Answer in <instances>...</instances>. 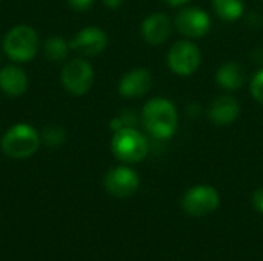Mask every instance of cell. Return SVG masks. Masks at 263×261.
Segmentation results:
<instances>
[{
    "label": "cell",
    "instance_id": "obj_8",
    "mask_svg": "<svg viewBox=\"0 0 263 261\" xmlns=\"http://www.w3.org/2000/svg\"><path fill=\"white\" fill-rule=\"evenodd\" d=\"M140 178L136 171L126 166H117L106 172L103 186L108 194L117 198H126L136 194L139 189Z\"/></svg>",
    "mask_w": 263,
    "mask_h": 261
},
{
    "label": "cell",
    "instance_id": "obj_11",
    "mask_svg": "<svg viewBox=\"0 0 263 261\" xmlns=\"http://www.w3.org/2000/svg\"><path fill=\"white\" fill-rule=\"evenodd\" d=\"M142 37L149 45H162L165 43L173 31V23L170 17L163 12L149 14L140 26Z\"/></svg>",
    "mask_w": 263,
    "mask_h": 261
},
{
    "label": "cell",
    "instance_id": "obj_10",
    "mask_svg": "<svg viewBox=\"0 0 263 261\" xmlns=\"http://www.w3.org/2000/svg\"><path fill=\"white\" fill-rule=\"evenodd\" d=\"M106 45H108L106 32L97 26H88L80 29L69 42V48L86 57L99 55L100 52H103Z\"/></svg>",
    "mask_w": 263,
    "mask_h": 261
},
{
    "label": "cell",
    "instance_id": "obj_22",
    "mask_svg": "<svg viewBox=\"0 0 263 261\" xmlns=\"http://www.w3.org/2000/svg\"><path fill=\"white\" fill-rule=\"evenodd\" d=\"M253 205H254V208H256L259 212H262L263 214V188H259V189L254 192V195H253Z\"/></svg>",
    "mask_w": 263,
    "mask_h": 261
},
{
    "label": "cell",
    "instance_id": "obj_24",
    "mask_svg": "<svg viewBox=\"0 0 263 261\" xmlns=\"http://www.w3.org/2000/svg\"><path fill=\"white\" fill-rule=\"evenodd\" d=\"M190 0H165V3L171 8H177V6H182L185 3H188Z\"/></svg>",
    "mask_w": 263,
    "mask_h": 261
},
{
    "label": "cell",
    "instance_id": "obj_14",
    "mask_svg": "<svg viewBox=\"0 0 263 261\" xmlns=\"http://www.w3.org/2000/svg\"><path fill=\"white\" fill-rule=\"evenodd\" d=\"M28 89V77L18 66L9 65L0 69V91L9 97H18Z\"/></svg>",
    "mask_w": 263,
    "mask_h": 261
},
{
    "label": "cell",
    "instance_id": "obj_1",
    "mask_svg": "<svg viewBox=\"0 0 263 261\" xmlns=\"http://www.w3.org/2000/svg\"><path fill=\"white\" fill-rule=\"evenodd\" d=\"M177 111L174 105L162 97L146 102L142 111V123L148 134L159 140H168L177 129Z\"/></svg>",
    "mask_w": 263,
    "mask_h": 261
},
{
    "label": "cell",
    "instance_id": "obj_12",
    "mask_svg": "<svg viewBox=\"0 0 263 261\" xmlns=\"http://www.w3.org/2000/svg\"><path fill=\"white\" fill-rule=\"evenodd\" d=\"M153 85L151 74L143 68H136L126 72L119 82V94L128 98H136L145 95Z\"/></svg>",
    "mask_w": 263,
    "mask_h": 261
},
{
    "label": "cell",
    "instance_id": "obj_21",
    "mask_svg": "<svg viewBox=\"0 0 263 261\" xmlns=\"http://www.w3.org/2000/svg\"><path fill=\"white\" fill-rule=\"evenodd\" d=\"M94 0H68V5L76 11H85L92 5Z\"/></svg>",
    "mask_w": 263,
    "mask_h": 261
},
{
    "label": "cell",
    "instance_id": "obj_3",
    "mask_svg": "<svg viewBox=\"0 0 263 261\" xmlns=\"http://www.w3.org/2000/svg\"><path fill=\"white\" fill-rule=\"evenodd\" d=\"M111 151L123 163L134 165L148 155L149 145L146 137L136 128H123L114 132L111 140Z\"/></svg>",
    "mask_w": 263,
    "mask_h": 261
},
{
    "label": "cell",
    "instance_id": "obj_9",
    "mask_svg": "<svg viewBox=\"0 0 263 261\" xmlns=\"http://www.w3.org/2000/svg\"><path fill=\"white\" fill-rule=\"evenodd\" d=\"M176 29L186 38L203 37L211 26V18L206 11L200 8H183L174 18Z\"/></svg>",
    "mask_w": 263,
    "mask_h": 261
},
{
    "label": "cell",
    "instance_id": "obj_16",
    "mask_svg": "<svg viewBox=\"0 0 263 261\" xmlns=\"http://www.w3.org/2000/svg\"><path fill=\"white\" fill-rule=\"evenodd\" d=\"M216 15L225 22H236L243 15V0H213Z\"/></svg>",
    "mask_w": 263,
    "mask_h": 261
},
{
    "label": "cell",
    "instance_id": "obj_2",
    "mask_svg": "<svg viewBox=\"0 0 263 261\" xmlns=\"http://www.w3.org/2000/svg\"><path fill=\"white\" fill-rule=\"evenodd\" d=\"M40 134L31 125L17 123L3 134L0 146L5 155L18 160L34 155L40 146Z\"/></svg>",
    "mask_w": 263,
    "mask_h": 261
},
{
    "label": "cell",
    "instance_id": "obj_13",
    "mask_svg": "<svg viewBox=\"0 0 263 261\" xmlns=\"http://www.w3.org/2000/svg\"><path fill=\"white\" fill-rule=\"evenodd\" d=\"M239 114H240V105L231 95H220L211 103L208 109V117L211 123L217 126H228L234 123L239 118Z\"/></svg>",
    "mask_w": 263,
    "mask_h": 261
},
{
    "label": "cell",
    "instance_id": "obj_6",
    "mask_svg": "<svg viewBox=\"0 0 263 261\" xmlns=\"http://www.w3.org/2000/svg\"><path fill=\"white\" fill-rule=\"evenodd\" d=\"M94 83V69L83 58H72L62 69V85L72 95L86 94Z\"/></svg>",
    "mask_w": 263,
    "mask_h": 261
},
{
    "label": "cell",
    "instance_id": "obj_18",
    "mask_svg": "<svg viewBox=\"0 0 263 261\" xmlns=\"http://www.w3.org/2000/svg\"><path fill=\"white\" fill-rule=\"evenodd\" d=\"M65 138H66L65 129L60 126H54V125L43 128V131L40 134V140L48 146H59L65 142Z\"/></svg>",
    "mask_w": 263,
    "mask_h": 261
},
{
    "label": "cell",
    "instance_id": "obj_7",
    "mask_svg": "<svg viewBox=\"0 0 263 261\" xmlns=\"http://www.w3.org/2000/svg\"><path fill=\"white\" fill-rule=\"evenodd\" d=\"M219 203V192L206 185L191 188L182 198V208L191 217H205L214 212Z\"/></svg>",
    "mask_w": 263,
    "mask_h": 261
},
{
    "label": "cell",
    "instance_id": "obj_5",
    "mask_svg": "<svg viewBox=\"0 0 263 261\" xmlns=\"http://www.w3.org/2000/svg\"><path fill=\"white\" fill-rule=\"evenodd\" d=\"M200 62V51L197 45L190 40H179L168 51V66L177 75L186 77L194 74L199 69Z\"/></svg>",
    "mask_w": 263,
    "mask_h": 261
},
{
    "label": "cell",
    "instance_id": "obj_17",
    "mask_svg": "<svg viewBox=\"0 0 263 261\" xmlns=\"http://www.w3.org/2000/svg\"><path fill=\"white\" fill-rule=\"evenodd\" d=\"M43 51H45V55L49 60H52V62H62L68 55L69 43H66V40L63 37L54 35V37L46 38V42L43 43Z\"/></svg>",
    "mask_w": 263,
    "mask_h": 261
},
{
    "label": "cell",
    "instance_id": "obj_20",
    "mask_svg": "<svg viewBox=\"0 0 263 261\" xmlns=\"http://www.w3.org/2000/svg\"><path fill=\"white\" fill-rule=\"evenodd\" d=\"M250 91H251V95L254 97V100L263 105V69L256 72V75L253 77Z\"/></svg>",
    "mask_w": 263,
    "mask_h": 261
},
{
    "label": "cell",
    "instance_id": "obj_23",
    "mask_svg": "<svg viewBox=\"0 0 263 261\" xmlns=\"http://www.w3.org/2000/svg\"><path fill=\"white\" fill-rule=\"evenodd\" d=\"M103 2V5L106 6V8H109V9H116V8H119L122 3H123V0H102Z\"/></svg>",
    "mask_w": 263,
    "mask_h": 261
},
{
    "label": "cell",
    "instance_id": "obj_19",
    "mask_svg": "<svg viewBox=\"0 0 263 261\" xmlns=\"http://www.w3.org/2000/svg\"><path fill=\"white\" fill-rule=\"evenodd\" d=\"M136 123H137L136 114H134L133 111H123V112H120L117 117H114V118L111 120L109 128L116 132V131H119V129H123V128H134Z\"/></svg>",
    "mask_w": 263,
    "mask_h": 261
},
{
    "label": "cell",
    "instance_id": "obj_15",
    "mask_svg": "<svg viewBox=\"0 0 263 261\" xmlns=\"http://www.w3.org/2000/svg\"><path fill=\"white\" fill-rule=\"evenodd\" d=\"M216 80H217L219 86H222L223 89L237 91V89L243 88V85L247 83V71L237 62H228V63H223L217 69Z\"/></svg>",
    "mask_w": 263,
    "mask_h": 261
},
{
    "label": "cell",
    "instance_id": "obj_4",
    "mask_svg": "<svg viewBox=\"0 0 263 261\" xmlns=\"http://www.w3.org/2000/svg\"><path fill=\"white\" fill-rule=\"evenodd\" d=\"M39 35L28 25H17L3 38V51L12 62H29L35 57Z\"/></svg>",
    "mask_w": 263,
    "mask_h": 261
}]
</instances>
